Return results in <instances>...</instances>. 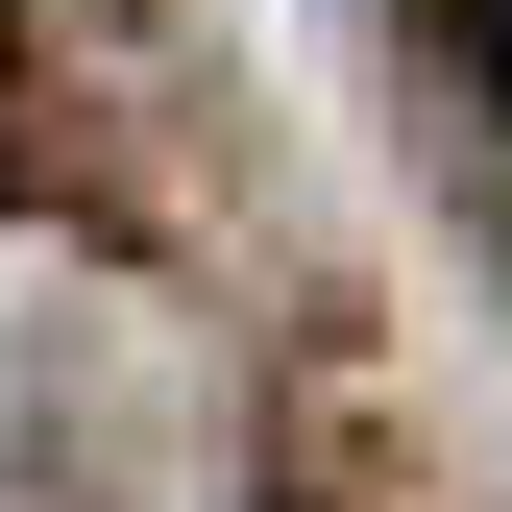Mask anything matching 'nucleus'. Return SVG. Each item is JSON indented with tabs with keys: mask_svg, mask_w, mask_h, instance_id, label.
<instances>
[{
	"mask_svg": "<svg viewBox=\"0 0 512 512\" xmlns=\"http://www.w3.org/2000/svg\"><path fill=\"white\" fill-rule=\"evenodd\" d=\"M464 74H488V98H512V0H464Z\"/></svg>",
	"mask_w": 512,
	"mask_h": 512,
	"instance_id": "1",
	"label": "nucleus"
}]
</instances>
